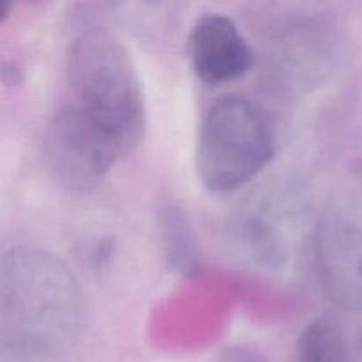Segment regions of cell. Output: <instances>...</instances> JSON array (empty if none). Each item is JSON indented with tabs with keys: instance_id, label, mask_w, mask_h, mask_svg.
<instances>
[{
	"instance_id": "7",
	"label": "cell",
	"mask_w": 362,
	"mask_h": 362,
	"mask_svg": "<svg viewBox=\"0 0 362 362\" xmlns=\"http://www.w3.org/2000/svg\"><path fill=\"white\" fill-rule=\"evenodd\" d=\"M300 362H362V325L345 318L322 317L304 329Z\"/></svg>"
},
{
	"instance_id": "3",
	"label": "cell",
	"mask_w": 362,
	"mask_h": 362,
	"mask_svg": "<svg viewBox=\"0 0 362 362\" xmlns=\"http://www.w3.org/2000/svg\"><path fill=\"white\" fill-rule=\"evenodd\" d=\"M274 154V133L264 110L243 95L219 98L200 124L194 166L202 184L226 193L253 180Z\"/></svg>"
},
{
	"instance_id": "5",
	"label": "cell",
	"mask_w": 362,
	"mask_h": 362,
	"mask_svg": "<svg viewBox=\"0 0 362 362\" xmlns=\"http://www.w3.org/2000/svg\"><path fill=\"white\" fill-rule=\"evenodd\" d=\"M49 172L69 191H90L124 158L113 144L64 103L45 134Z\"/></svg>"
},
{
	"instance_id": "1",
	"label": "cell",
	"mask_w": 362,
	"mask_h": 362,
	"mask_svg": "<svg viewBox=\"0 0 362 362\" xmlns=\"http://www.w3.org/2000/svg\"><path fill=\"white\" fill-rule=\"evenodd\" d=\"M67 105L127 156L145 131V99L129 52L105 27H87L67 52Z\"/></svg>"
},
{
	"instance_id": "6",
	"label": "cell",
	"mask_w": 362,
	"mask_h": 362,
	"mask_svg": "<svg viewBox=\"0 0 362 362\" xmlns=\"http://www.w3.org/2000/svg\"><path fill=\"white\" fill-rule=\"evenodd\" d=\"M187 53L194 74L211 85L237 80L253 64L250 42L233 20L221 13L204 14L194 21L187 39Z\"/></svg>"
},
{
	"instance_id": "4",
	"label": "cell",
	"mask_w": 362,
	"mask_h": 362,
	"mask_svg": "<svg viewBox=\"0 0 362 362\" xmlns=\"http://www.w3.org/2000/svg\"><path fill=\"white\" fill-rule=\"evenodd\" d=\"M315 255L329 299L362 311V182L329 200L315 230Z\"/></svg>"
},
{
	"instance_id": "2",
	"label": "cell",
	"mask_w": 362,
	"mask_h": 362,
	"mask_svg": "<svg viewBox=\"0 0 362 362\" xmlns=\"http://www.w3.org/2000/svg\"><path fill=\"white\" fill-rule=\"evenodd\" d=\"M0 324L6 341L48 346L71 338L81 320L76 279L53 255L14 250L0 276Z\"/></svg>"
}]
</instances>
